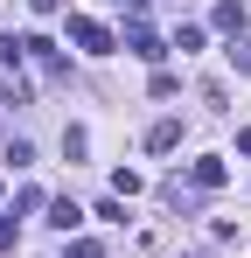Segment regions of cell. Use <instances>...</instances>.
I'll return each mask as SVG.
<instances>
[{"instance_id":"12","label":"cell","mask_w":251,"mask_h":258,"mask_svg":"<svg viewBox=\"0 0 251 258\" xmlns=\"http://www.w3.org/2000/svg\"><path fill=\"white\" fill-rule=\"evenodd\" d=\"M0 63H21V35H0Z\"/></svg>"},{"instance_id":"1","label":"cell","mask_w":251,"mask_h":258,"mask_svg":"<svg viewBox=\"0 0 251 258\" xmlns=\"http://www.w3.org/2000/svg\"><path fill=\"white\" fill-rule=\"evenodd\" d=\"M70 42L84 49V56H112V28H105V21H91V14H70Z\"/></svg>"},{"instance_id":"15","label":"cell","mask_w":251,"mask_h":258,"mask_svg":"<svg viewBox=\"0 0 251 258\" xmlns=\"http://www.w3.org/2000/svg\"><path fill=\"white\" fill-rule=\"evenodd\" d=\"M119 7H140V0H119Z\"/></svg>"},{"instance_id":"11","label":"cell","mask_w":251,"mask_h":258,"mask_svg":"<svg viewBox=\"0 0 251 258\" xmlns=\"http://www.w3.org/2000/svg\"><path fill=\"white\" fill-rule=\"evenodd\" d=\"M14 237H21V223H14V216H0V251H14Z\"/></svg>"},{"instance_id":"4","label":"cell","mask_w":251,"mask_h":258,"mask_svg":"<svg viewBox=\"0 0 251 258\" xmlns=\"http://www.w3.org/2000/svg\"><path fill=\"white\" fill-rule=\"evenodd\" d=\"M209 21H216L223 35H244V7H237V0H216V14H209Z\"/></svg>"},{"instance_id":"6","label":"cell","mask_w":251,"mask_h":258,"mask_svg":"<svg viewBox=\"0 0 251 258\" xmlns=\"http://www.w3.org/2000/svg\"><path fill=\"white\" fill-rule=\"evenodd\" d=\"M189 181H196V188H223V161H196Z\"/></svg>"},{"instance_id":"14","label":"cell","mask_w":251,"mask_h":258,"mask_svg":"<svg viewBox=\"0 0 251 258\" xmlns=\"http://www.w3.org/2000/svg\"><path fill=\"white\" fill-rule=\"evenodd\" d=\"M28 7H35V14H56V0H28Z\"/></svg>"},{"instance_id":"8","label":"cell","mask_w":251,"mask_h":258,"mask_svg":"<svg viewBox=\"0 0 251 258\" xmlns=\"http://www.w3.org/2000/svg\"><path fill=\"white\" fill-rule=\"evenodd\" d=\"M112 196H119V203H126V196H140V174H133V168H119V174H112Z\"/></svg>"},{"instance_id":"7","label":"cell","mask_w":251,"mask_h":258,"mask_svg":"<svg viewBox=\"0 0 251 258\" xmlns=\"http://www.w3.org/2000/svg\"><path fill=\"white\" fill-rule=\"evenodd\" d=\"M174 49H181V56H189V49H203V28H196V21H181V28H174Z\"/></svg>"},{"instance_id":"2","label":"cell","mask_w":251,"mask_h":258,"mask_svg":"<svg viewBox=\"0 0 251 258\" xmlns=\"http://www.w3.org/2000/svg\"><path fill=\"white\" fill-rule=\"evenodd\" d=\"M126 49H133V56H147V63H161V56H167V42L147 28V21H140V14L126 21Z\"/></svg>"},{"instance_id":"9","label":"cell","mask_w":251,"mask_h":258,"mask_svg":"<svg viewBox=\"0 0 251 258\" xmlns=\"http://www.w3.org/2000/svg\"><path fill=\"white\" fill-rule=\"evenodd\" d=\"M230 63H237V70L251 77V42H244V35H230Z\"/></svg>"},{"instance_id":"10","label":"cell","mask_w":251,"mask_h":258,"mask_svg":"<svg viewBox=\"0 0 251 258\" xmlns=\"http://www.w3.org/2000/svg\"><path fill=\"white\" fill-rule=\"evenodd\" d=\"M70 258H105V244H98V237H77V244H70Z\"/></svg>"},{"instance_id":"3","label":"cell","mask_w":251,"mask_h":258,"mask_svg":"<svg viewBox=\"0 0 251 258\" xmlns=\"http://www.w3.org/2000/svg\"><path fill=\"white\" fill-rule=\"evenodd\" d=\"M181 147V119H154L147 126V154H174Z\"/></svg>"},{"instance_id":"5","label":"cell","mask_w":251,"mask_h":258,"mask_svg":"<svg viewBox=\"0 0 251 258\" xmlns=\"http://www.w3.org/2000/svg\"><path fill=\"white\" fill-rule=\"evenodd\" d=\"M49 223H56V230H77V223H84V210L63 196V203H49Z\"/></svg>"},{"instance_id":"13","label":"cell","mask_w":251,"mask_h":258,"mask_svg":"<svg viewBox=\"0 0 251 258\" xmlns=\"http://www.w3.org/2000/svg\"><path fill=\"white\" fill-rule=\"evenodd\" d=\"M237 154H251V126H237Z\"/></svg>"}]
</instances>
